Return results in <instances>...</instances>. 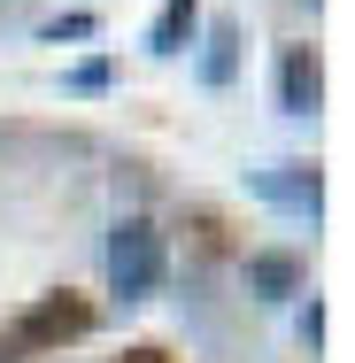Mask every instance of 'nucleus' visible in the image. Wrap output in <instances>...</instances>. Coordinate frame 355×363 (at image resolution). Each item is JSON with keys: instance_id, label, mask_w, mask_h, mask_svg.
<instances>
[{"instance_id": "obj_1", "label": "nucleus", "mask_w": 355, "mask_h": 363, "mask_svg": "<svg viewBox=\"0 0 355 363\" xmlns=\"http://www.w3.org/2000/svg\"><path fill=\"white\" fill-rule=\"evenodd\" d=\"M93 333V301L85 294H39L23 317H16V333H8V348L16 356H47V348H70V340H85Z\"/></svg>"}, {"instance_id": "obj_2", "label": "nucleus", "mask_w": 355, "mask_h": 363, "mask_svg": "<svg viewBox=\"0 0 355 363\" xmlns=\"http://www.w3.org/2000/svg\"><path fill=\"white\" fill-rule=\"evenodd\" d=\"M162 286V232L147 217H124L108 232V294L116 301H147Z\"/></svg>"}, {"instance_id": "obj_3", "label": "nucleus", "mask_w": 355, "mask_h": 363, "mask_svg": "<svg viewBox=\"0 0 355 363\" xmlns=\"http://www.w3.org/2000/svg\"><path fill=\"white\" fill-rule=\"evenodd\" d=\"M247 186L271 209H293V217H317L325 209V170L317 162H263V170H247Z\"/></svg>"}, {"instance_id": "obj_4", "label": "nucleus", "mask_w": 355, "mask_h": 363, "mask_svg": "<svg viewBox=\"0 0 355 363\" xmlns=\"http://www.w3.org/2000/svg\"><path fill=\"white\" fill-rule=\"evenodd\" d=\"M278 108L286 116H317V108H325V55H317L309 39L278 55Z\"/></svg>"}, {"instance_id": "obj_5", "label": "nucleus", "mask_w": 355, "mask_h": 363, "mask_svg": "<svg viewBox=\"0 0 355 363\" xmlns=\"http://www.w3.org/2000/svg\"><path fill=\"white\" fill-rule=\"evenodd\" d=\"M232 77H240V23H232V16H216V23H209V47H201V85L224 93Z\"/></svg>"}, {"instance_id": "obj_6", "label": "nucleus", "mask_w": 355, "mask_h": 363, "mask_svg": "<svg viewBox=\"0 0 355 363\" xmlns=\"http://www.w3.org/2000/svg\"><path fill=\"white\" fill-rule=\"evenodd\" d=\"M201 23V0H162V16L147 23V55H178Z\"/></svg>"}, {"instance_id": "obj_7", "label": "nucleus", "mask_w": 355, "mask_h": 363, "mask_svg": "<svg viewBox=\"0 0 355 363\" xmlns=\"http://www.w3.org/2000/svg\"><path fill=\"white\" fill-rule=\"evenodd\" d=\"M247 286L263 301H286V294H301V263L278 255V247H263V255H247Z\"/></svg>"}, {"instance_id": "obj_8", "label": "nucleus", "mask_w": 355, "mask_h": 363, "mask_svg": "<svg viewBox=\"0 0 355 363\" xmlns=\"http://www.w3.org/2000/svg\"><path fill=\"white\" fill-rule=\"evenodd\" d=\"M39 39H55V47H62V39H93V16H85V8H70V16H55Z\"/></svg>"}, {"instance_id": "obj_9", "label": "nucleus", "mask_w": 355, "mask_h": 363, "mask_svg": "<svg viewBox=\"0 0 355 363\" xmlns=\"http://www.w3.org/2000/svg\"><path fill=\"white\" fill-rule=\"evenodd\" d=\"M108 85V62H85V70H70V93H101Z\"/></svg>"}, {"instance_id": "obj_10", "label": "nucleus", "mask_w": 355, "mask_h": 363, "mask_svg": "<svg viewBox=\"0 0 355 363\" xmlns=\"http://www.w3.org/2000/svg\"><path fill=\"white\" fill-rule=\"evenodd\" d=\"M301 340H309V348L325 340V301H309V309H301Z\"/></svg>"}, {"instance_id": "obj_11", "label": "nucleus", "mask_w": 355, "mask_h": 363, "mask_svg": "<svg viewBox=\"0 0 355 363\" xmlns=\"http://www.w3.org/2000/svg\"><path fill=\"white\" fill-rule=\"evenodd\" d=\"M116 363H170V356H162V348H124Z\"/></svg>"}]
</instances>
